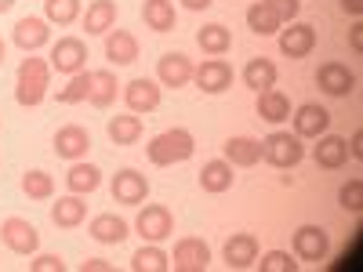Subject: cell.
<instances>
[{
  "mask_svg": "<svg viewBox=\"0 0 363 272\" xmlns=\"http://www.w3.org/2000/svg\"><path fill=\"white\" fill-rule=\"evenodd\" d=\"M48 84H51V66L44 58H37V55L22 58L18 76H15V102L22 109H37L48 98Z\"/></svg>",
  "mask_w": 363,
  "mask_h": 272,
  "instance_id": "1",
  "label": "cell"
},
{
  "mask_svg": "<svg viewBox=\"0 0 363 272\" xmlns=\"http://www.w3.org/2000/svg\"><path fill=\"white\" fill-rule=\"evenodd\" d=\"M196 153V138L186 128H171L164 135H157L145 145V157L153 167H171V164H186Z\"/></svg>",
  "mask_w": 363,
  "mask_h": 272,
  "instance_id": "2",
  "label": "cell"
},
{
  "mask_svg": "<svg viewBox=\"0 0 363 272\" xmlns=\"http://www.w3.org/2000/svg\"><path fill=\"white\" fill-rule=\"evenodd\" d=\"M301 157H306V145H301V138L291 135V131H272L269 138H262V160L269 167L287 171V167H298Z\"/></svg>",
  "mask_w": 363,
  "mask_h": 272,
  "instance_id": "3",
  "label": "cell"
},
{
  "mask_svg": "<svg viewBox=\"0 0 363 272\" xmlns=\"http://www.w3.org/2000/svg\"><path fill=\"white\" fill-rule=\"evenodd\" d=\"M0 239L8 244V251L22 254V258H33L40 251V232L33 222H26V218H4L0 222Z\"/></svg>",
  "mask_w": 363,
  "mask_h": 272,
  "instance_id": "4",
  "label": "cell"
},
{
  "mask_svg": "<svg viewBox=\"0 0 363 272\" xmlns=\"http://www.w3.org/2000/svg\"><path fill=\"white\" fill-rule=\"evenodd\" d=\"M135 229L145 244H160V239L174 236V218L164 203H145V210H138L135 218Z\"/></svg>",
  "mask_w": 363,
  "mask_h": 272,
  "instance_id": "5",
  "label": "cell"
},
{
  "mask_svg": "<svg viewBox=\"0 0 363 272\" xmlns=\"http://www.w3.org/2000/svg\"><path fill=\"white\" fill-rule=\"evenodd\" d=\"M167 258H171V268L174 272H207L211 247L203 244V239H196V236H186V239H178L174 254H167Z\"/></svg>",
  "mask_w": 363,
  "mask_h": 272,
  "instance_id": "6",
  "label": "cell"
},
{
  "mask_svg": "<svg viewBox=\"0 0 363 272\" xmlns=\"http://www.w3.org/2000/svg\"><path fill=\"white\" fill-rule=\"evenodd\" d=\"M316 87L330 98H345L356 91V73L345 66V62H323L316 69Z\"/></svg>",
  "mask_w": 363,
  "mask_h": 272,
  "instance_id": "7",
  "label": "cell"
},
{
  "mask_svg": "<svg viewBox=\"0 0 363 272\" xmlns=\"http://www.w3.org/2000/svg\"><path fill=\"white\" fill-rule=\"evenodd\" d=\"M193 80L203 95H222V91L233 87V66L225 58H207V62H200L193 69Z\"/></svg>",
  "mask_w": 363,
  "mask_h": 272,
  "instance_id": "8",
  "label": "cell"
},
{
  "mask_svg": "<svg viewBox=\"0 0 363 272\" xmlns=\"http://www.w3.org/2000/svg\"><path fill=\"white\" fill-rule=\"evenodd\" d=\"M291 244H294V258H301V261H323L327 251H330V236L320 225H301V229H294Z\"/></svg>",
  "mask_w": 363,
  "mask_h": 272,
  "instance_id": "9",
  "label": "cell"
},
{
  "mask_svg": "<svg viewBox=\"0 0 363 272\" xmlns=\"http://www.w3.org/2000/svg\"><path fill=\"white\" fill-rule=\"evenodd\" d=\"M84 62H87V44L80 37H62L51 47V62L48 66L58 69V73H66V76H73V73L84 69Z\"/></svg>",
  "mask_w": 363,
  "mask_h": 272,
  "instance_id": "10",
  "label": "cell"
},
{
  "mask_svg": "<svg viewBox=\"0 0 363 272\" xmlns=\"http://www.w3.org/2000/svg\"><path fill=\"white\" fill-rule=\"evenodd\" d=\"M145 196H149V181H145V174H138L135 167H124V171H116V174H113V200H116V203L138 207V203H145Z\"/></svg>",
  "mask_w": 363,
  "mask_h": 272,
  "instance_id": "11",
  "label": "cell"
},
{
  "mask_svg": "<svg viewBox=\"0 0 363 272\" xmlns=\"http://www.w3.org/2000/svg\"><path fill=\"white\" fill-rule=\"evenodd\" d=\"M316 47V29L309 22H287V29H280V51L287 58H306Z\"/></svg>",
  "mask_w": 363,
  "mask_h": 272,
  "instance_id": "12",
  "label": "cell"
},
{
  "mask_svg": "<svg viewBox=\"0 0 363 272\" xmlns=\"http://www.w3.org/2000/svg\"><path fill=\"white\" fill-rule=\"evenodd\" d=\"M327 128H330V113L320 102L298 106V113H294V135L298 138H320V135H327Z\"/></svg>",
  "mask_w": 363,
  "mask_h": 272,
  "instance_id": "13",
  "label": "cell"
},
{
  "mask_svg": "<svg viewBox=\"0 0 363 272\" xmlns=\"http://www.w3.org/2000/svg\"><path fill=\"white\" fill-rule=\"evenodd\" d=\"M222 258L229 268H251L258 261V239L251 232H233L222 247Z\"/></svg>",
  "mask_w": 363,
  "mask_h": 272,
  "instance_id": "14",
  "label": "cell"
},
{
  "mask_svg": "<svg viewBox=\"0 0 363 272\" xmlns=\"http://www.w3.org/2000/svg\"><path fill=\"white\" fill-rule=\"evenodd\" d=\"M124 102H128L131 113H153L160 106V87L145 76H135V80L124 84Z\"/></svg>",
  "mask_w": 363,
  "mask_h": 272,
  "instance_id": "15",
  "label": "cell"
},
{
  "mask_svg": "<svg viewBox=\"0 0 363 272\" xmlns=\"http://www.w3.org/2000/svg\"><path fill=\"white\" fill-rule=\"evenodd\" d=\"M87 149H91V135L80 124H66L55 131V153L62 160H80L87 157Z\"/></svg>",
  "mask_w": 363,
  "mask_h": 272,
  "instance_id": "16",
  "label": "cell"
},
{
  "mask_svg": "<svg viewBox=\"0 0 363 272\" xmlns=\"http://www.w3.org/2000/svg\"><path fill=\"white\" fill-rule=\"evenodd\" d=\"M48 40H51L48 18H33V15H26V18H18V22H15V44H18L26 55L40 51Z\"/></svg>",
  "mask_w": 363,
  "mask_h": 272,
  "instance_id": "17",
  "label": "cell"
},
{
  "mask_svg": "<svg viewBox=\"0 0 363 272\" xmlns=\"http://www.w3.org/2000/svg\"><path fill=\"white\" fill-rule=\"evenodd\" d=\"M157 80L164 87H186L193 80V62L182 51H171V55H164L157 62Z\"/></svg>",
  "mask_w": 363,
  "mask_h": 272,
  "instance_id": "18",
  "label": "cell"
},
{
  "mask_svg": "<svg viewBox=\"0 0 363 272\" xmlns=\"http://www.w3.org/2000/svg\"><path fill=\"white\" fill-rule=\"evenodd\" d=\"M313 160H316L323 171L345 167V160H349V142L338 138V135H320V145L313 149Z\"/></svg>",
  "mask_w": 363,
  "mask_h": 272,
  "instance_id": "19",
  "label": "cell"
},
{
  "mask_svg": "<svg viewBox=\"0 0 363 272\" xmlns=\"http://www.w3.org/2000/svg\"><path fill=\"white\" fill-rule=\"evenodd\" d=\"M106 58H109L113 66L138 62V40L128 33V29H109V37H106Z\"/></svg>",
  "mask_w": 363,
  "mask_h": 272,
  "instance_id": "20",
  "label": "cell"
},
{
  "mask_svg": "<svg viewBox=\"0 0 363 272\" xmlns=\"http://www.w3.org/2000/svg\"><path fill=\"white\" fill-rule=\"evenodd\" d=\"M222 160H229L233 167H255L262 160V142L258 138H247V135H240V138H229L222 145Z\"/></svg>",
  "mask_w": 363,
  "mask_h": 272,
  "instance_id": "21",
  "label": "cell"
},
{
  "mask_svg": "<svg viewBox=\"0 0 363 272\" xmlns=\"http://www.w3.org/2000/svg\"><path fill=\"white\" fill-rule=\"evenodd\" d=\"M113 26H116V0H91L87 11H84V29H87V37L109 33Z\"/></svg>",
  "mask_w": 363,
  "mask_h": 272,
  "instance_id": "22",
  "label": "cell"
},
{
  "mask_svg": "<svg viewBox=\"0 0 363 272\" xmlns=\"http://www.w3.org/2000/svg\"><path fill=\"white\" fill-rule=\"evenodd\" d=\"M233 181H236V174H233V164L229 160H211V164H203V171H200V186H203V193H229L233 189Z\"/></svg>",
  "mask_w": 363,
  "mask_h": 272,
  "instance_id": "23",
  "label": "cell"
},
{
  "mask_svg": "<svg viewBox=\"0 0 363 272\" xmlns=\"http://www.w3.org/2000/svg\"><path fill=\"white\" fill-rule=\"evenodd\" d=\"M258 116L269 120V124H284V120H291V98L277 87L258 91Z\"/></svg>",
  "mask_w": 363,
  "mask_h": 272,
  "instance_id": "24",
  "label": "cell"
},
{
  "mask_svg": "<svg viewBox=\"0 0 363 272\" xmlns=\"http://www.w3.org/2000/svg\"><path fill=\"white\" fill-rule=\"evenodd\" d=\"M87 218V203L73 193V196H62L55 207H51V222L58 225V229H77L80 222Z\"/></svg>",
  "mask_w": 363,
  "mask_h": 272,
  "instance_id": "25",
  "label": "cell"
},
{
  "mask_svg": "<svg viewBox=\"0 0 363 272\" xmlns=\"http://www.w3.org/2000/svg\"><path fill=\"white\" fill-rule=\"evenodd\" d=\"M66 186H69V193H77V196L95 193V189L102 186V171H99L95 164H80V160H73V167H69V174H66Z\"/></svg>",
  "mask_w": 363,
  "mask_h": 272,
  "instance_id": "26",
  "label": "cell"
},
{
  "mask_svg": "<svg viewBox=\"0 0 363 272\" xmlns=\"http://www.w3.org/2000/svg\"><path fill=\"white\" fill-rule=\"evenodd\" d=\"M116 76L109 73V69H95L91 73V91H87V102L95 106V109H106V106H113L116 102Z\"/></svg>",
  "mask_w": 363,
  "mask_h": 272,
  "instance_id": "27",
  "label": "cell"
},
{
  "mask_svg": "<svg viewBox=\"0 0 363 272\" xmlns=\"http://www.w3.org/2000/svg\"><path fill=\"white\" fill-rule=\"evenodd\" d=\"M247 29L258 33V37H272V33H280V29H284V22H280L277 11L265 4V0H258V4L247 8Z\"/></svg>",
  "mask_w": 363,
  "mask_h": 272,
  "instance_id": "28",
  "label": "cell"
},
{
  "mask_svg": "<svg viewBox=\"0 0 363 272\" xmlns=\"http://www.w3.org/2000/svg\"><path fill=\"white\" fill-rule=\"evenodd\" d=\"M142 18L153 33H171L174 29V4L171 0H145L142 4Z\"/></svg>",
  "mask_w": 363,
  "mask_h": 272,
  "instance_id": "29",
  "label": "cell"
},
{
  "mask_svg": "<svg viewBox=\"0 0 363 272\" xmlns=\"http://www.w3.org/2000/svg\"><path fill=\"white\" fill-rule=\"evenodd\" d=\"M87 232L95 236L99 244H124L128 239V222L116 218V215H99V218H91Z\"/></svg>",
  "mask_w": 363,
  "mask_h": 272,
  "instance_id": "30",
  "label": "cell"
},
{
  "mask_svg": "<svg viewBox=\"0 0 363 272\" xmlns=\"http://www.w3.org/2000/svg\"><path fill=\"white\" fill-rule=\"evenodd\" d=\"M196 44H200L207 55L218 58V55H225V51L233 47V33H229L222 22H211V26H203L200 33H196Z\"/></svg>",
  "mask_w": 363,
  "mask_h": 272,
  "instance_id": "31",
  "label": "cell"
},
{
  "mask_svg": "<svg viewBox=\"0 0 363 272\" xmlns=\"http://www.w3.org/2000/svg\"><path fill=\"white\" fill-rule=\"evenodd\" d=\"M244 84H247L251 91L277 87V66H272L269 58H251V62L244 66Z\"/></svg>",
  "mask_w": 363,
  "mask_h": 272,
  "instance_id": "32",
  "label": "cell"
},
{
  "mask_svg": "<svg viewBox=\"0 0 363 272\" xmlns=\"http://www.w3.org/2000/svg\"><path fill=\"white\" fill-rule=\"evenodd\" d=\"M131 268L135 272H167L171 268V258H167V251L160 244H145L142 251H135Z\"/></svg>",
  "mask_w": 363,
  "mask_h": 272,
  "instance_id": "33",
  "label": "cell"
},
{
  "mask_svg": "<svg viewBox=\"0 0 363 272\" xmlns=\"http://www.w3.org/2000/svg\"><path fill=\"white\" fill-rule=\"evenodd\" d=\"M109 138L116 145H135L142 138V120L135 113H124V116H113L109 120Z\"/></svg>",
  "mask_w": 363,
  "mask_h": 272,
  "instance_id": "34",
  "label": "cell"
},
{
  "mask_svg": "<svg viewBox=\"0 0 363 272\" xmlns=\"http://www.w3.org/2000/svg\"><path fill=\"white\" fill-rule=\"evenodd\" d=\"M22 193L29 200H51L55 196V178L48 171H26L22 174Z\"/></svg>",
  "mask_w": 363,
  "mask_h": 272,
  "instance_id": "35",
  "label": "cell"
},
{
  "mask_svg": "<svg viewBox=\"0 0 363 272\" xmlns=\"http://www.w3.org/2000/svg\"><path fill=\"white\" fill-rule=\"evenodd\" d=\"M44 18L55 26H73L80 18V0H44Z\"/></svg>",
  "mask_w": 363,
  "mask_h": 272,
  "instance_id": "36",
  "label": "cell"
},
{
  "mask_svg": "<svg viewBox=\"0 0 363 272\" xmlns=\"http://www.w3.org/2000/svg\"><path fill=\"white\" fill-rule=\"evenodd\" d=\"M87 91H91V73L87 69H80V73H73L69 76V84L58 91V102L62 106H73V102H87Z\"/></svg>",
  "mask_w": 363,
  "mask_h": 272,
  "instance_id": "37",
  "label": "cell"
},
{
  "mask_svg": "<svg viewBox=\"0 0 363 272\" xmlns=\"http://www.w3.org/2000/svg\"><path fill=\"white\" fill-rule=\"evenodd\" d=\"M338 203H342L345 210H352V215H359V210H363V181H359V178L345 181V186L338 189Z\"/></svg>",
  "mask_w": 363,
  "mask_h": 272,
  "instance_id": "38",
  "label": "cell"
},
{
  "mask_svg": "<svg viewBox=\"0 0 363 272\" xmlns=\"http://www.w3.org/2000/svg\"><path fill=\"white\" fill-rule=\"evenodd\" d=\"M262 272H298V261L291 258V251H269L262 254Z\"/></svg>",
  "mask_w": 363,
  "mask_h": 272,
  "instance_id": "39",
  "label": "cell"
},
{
  "mask_svg": "<svg viewBox=\"0 0 363 272\" xmlns=\"http://www.w3.org/2000/svg\"><path fill=\"white\" fill-rule=\"evenodd\" d=\"M29 272H66V261L58 254H37L29 261Z\"/></svg>",
  "mask_w": 363,
  "mask_h": 272,
  "instance_id": "40",
  "label": "cell"
},
{
  "mask_svg": "<svg viewBox=\"0 0 363 272\" xmlns=\"http://www.w3.org/2000/svg\"><path fill=\"white\" fill-rule=\"evenodd\" d=\"M265 4L280 15V22H294L301 11V0H265Z\"/></svg>",
  "mask_w": 363,
  "mask_h": 272,
  "instance_id": "41",
  "label": "cell"
},
{
  "mask_svg": "<svg viewBox=\"0 0 363 272\" xmlns=\"http://www.w3.org/2000/svg\"><path fill=\"white\" fill-rule=\"evenodd\" d=\"M80 272H113V265L102 261V258H87V261L80 265Z\"/></svg>",
  "mask_w": 363,
  "mask_h": 272,
  "instance_id": "42",
  "label": "cell"
},
{
  "mask_svg": "<svg viewBox=\"0 0 363 272\" xmlns=\"http://www.w3.org/2000/svg\"><path fill=\"white\" fill-rule=\"evenodd\" d=\"M349 157L363 160V131H356V135H352V142H349Z\"/></svg>",
  "mask_w": 363,
  "mask_h": 272,
  "instance_id": "43",
  "label": "cell"
},
{
  "mask_svg": "<svg viewBox=\"0 0 363 272\" xmlns=\"http://www.w3.org/2000/svg\"><path fill=\"white\" fill-rule=\"evenodd\" d=\"M349 44H352V51H363V22H356V26H352Z\"/></svg>",
  "mask_w": 363,
  "mask_h": 272,
  "instance_id": "44",
  "label": "cell"
},
{
  "mask_svg": "<svg viewBox=\"0 0 363 272\" xmlns=\"http://www.w3.org/2000/svg\"><path fill=\"white\" fill-rule=\"evenodd\" d=\"M215 0H182V8H189V11H207Z\"/></svg>",
  "mask_w": 363,
  "mask_h": 272,
  "instance_id": "45",
  "label": "cell"
},
{
  "mask_svg": "<svg viewBox=\"0 0 363 272\" xmlns=\"http://www.w3.org/2000/svg\"><path fill=\"white\" fill-rule=\"evenodd\" d=\"M342 8H345L349 15H363V0H342Z\"/></svg>",
  "mask_w": 363,
  "mask_h": 272,
  "instance_id": "46",
  "label": "cell"
},
{
  "mask_svg": "<svg viewBox=\"0 0 363 272\" xmlns=\"http://www.w3.org/2000/svg\"><path fill=\"white\" fill-rule=\"evenodd\" d=\"M15 8V0H0V15H4V11H11Z\"/></svg>",
  "mask_w": 363,
  "mask_h": 272,
  "instance_id": "47",
  "label": "cell"
},
{
  "mask_svg": "<svg viewBox=\"0 0 363 272\" xmlns=\"http://www.w3.org/2000/svg\"><path fill=\"white\" fill-rule=\"evenodd\" d=\"M0 62H4V40H0Z\"/></svg>",
  "mask_w": 363,
  "mask_h": 272,
  "instance_id": "48",
  "label": "cell"
}]
</instances>
